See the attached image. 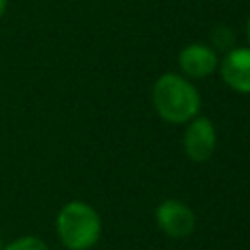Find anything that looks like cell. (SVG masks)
I'll list each match as a JSON object with an SVG mask.
<instances>
[{
    "label": "cell",
    "mask_w": 250,
    "mask_h": 250,
    "mask_svg": "<svg viewBox=\"0 0 250 250\" xmlns=\"http://www.w3.org/2000/svg\"><path fill=\"white\" fill-rule=\"evenodd\" d=\"M152 102L160 117L170 123L189 121L197 115L201 104L197 90L178 74H164L156 80Z\"/></svg>",
    "instance_id": "1"
},
{
    "label": "cell",
    "mask_w": 250,
    "mask_h": 250,
    "mask_svg": "<svg viewBox=\"0 0 250 250\" xmlns=\"http://www.w3.org/2000/svg\"><path fill=\"white\" fill-rule=\"evenodd\" d=\"M102 223L98 213L80 201L66 203L57 217V232L70 250H86L100 238Z\"/></svg>",
    "instance_id": "2"
},
{
    "label": "cell",
    "mask_w": 250,
    "mask_h": 250,
    "mask_svg": "<svg viewBox=\"0 0 250 250\" xmlns=\"http://www.w3.org/2000/svg\"><path fill=\"white\" fill-rule=\"evenodd\" d=\"M156 221H158L160 229L168 236H174V238H184V236L191 234V230L195 227V217H193L191 209L174 199L164 201L156 209Z\"/></svg>",
    "instance_id": "3"
},
{
    "label": "cell",
    "mask_w": 250,
    "mask_h": 250,
    "mask_svg": "<svg viewBox=\"0 0 250 250\" xmlns=\"http://www.w3.org/2000/svg\"><path fill=\"white\" fill-rule=\"evenodd\" d=\"M215 143H217V137H215V129L209 119L197 117L189 123L186 137H184V146L191 160L195 162L207 160L215 150Z\"/></svg>",
    "instance_id": "4"
},
{
    "label": "cell",
    "mask_w": 250,
    "mask_h": 250,
    "mask_svg": "<svg viewBox=\"0 0 250 250\" xmlns=\"http://www.w3.org/2000/svg\"><path fill=\"white\" fill-rule=\"evenodd\" d=\"M221 74L225 82L236 92H250V49H232L227 53Z\"/></svg>",
    "instance_id": "5"
},
{
    "label": "cell",
    "mask_w": 250,
    "mask_h": 250,
    "mask_svg": "<svg viewBox=\"0 0 250 250\" xmlns=\"http://www.w3.org/2000/svg\"><path fill=\"white\" fill-rule=\"evenodd\" d=\"M217 55L211 47L207 45H189L186 49H182L180 53V66L188 76L193 78H203L215 72L217 68Z\"/></svg>",
    "instance_id": "6"
},
{
    "label": "cell",
    "mask_w": 250,
    "mask_h": 250,
    "mask_svg": "<svg viewBox=\"0 0 250 250\" xmlns=\"http://www.w3.org/2000/svg\"><path fill=\"white\" fill-rule=\"evenodd\" d=\"M6 250H47V246L43 240H39L35 236H23V238L14 240Z\"/></svg>",
    "instance_id": "7"
},
{
    "label": "cell",
    "mask_w": 250,
    "mask_h": 250,
    "mask_svg": "<svg viewBox=\"0 0 250 250\" xmlns=\"http://www.w3.org/2000/svg\"><path fill=\"white\" fill-rule=\"evenodd\" d=\"M211 39H213V45L219 47V49H229V47L232 45V33H230V29L225 27V25L215 27Z\"/></svg>",
    "instance_id": "8"
},
{
    "label": "cell",
    "mask_w": 250,
    "mask_h": 250,
    "mask_svg": "<svg viewBox=\"0 0 250 250\" xmlns=\"http://www.w3.org/2000/svg\"><path fill=\"white\" fill-rule=\"evenodd\" d=\"M6 6H8V0H0V16L6 12Z\"/></svg>",
    "instance_id": "9"
},
{
    "label": "cell",
    "mask_w": 250,
    "mask_h": 250,
    "mask_svg": "<svg viewBox=\"0 0 250 250\" xmlns=\"http://www.w3.org/2000/svg\"><path fill=\"white\" fill-rule=\"evenodd\" d=\"M248 41H250V18H248Z\"/></svg>",
    "instance_id": "10"
}]
</instances>
